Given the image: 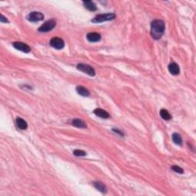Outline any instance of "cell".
Wrapping results in <instances>:
<instances>
[{"label":"cell","mask_w":196,"mask_h":196,"mask_svg":"<svg viewBox=\"0 0 196 196\" xmlns=\"http://www.w3.org/2000/svg\"><path fill=\"white\" fill-rule=\"evenodd\" d=\"M165 28L166 26L163 21L159 19L152 21L151 23V31H150L152 37L155 40L161 38L164 34Z\"/></svg>","instance_id":"1"},{"label":"cell","mask_w":196,"mask_h":196,"mask_svg":"<svg viewBox=\"0 0 196 196\" xmlns=\"http://www.w3.org/2000/svg\"><path fill=\"white\" fill-rule=\"evenodd\" d=\"M115 14L113 13H106V14H100V15H97L91 20L92 22L94 23H100V22H107V21L113 20L115 19Z\"/></svg>","instance_id":"2"},{"label":"cell","mask_w":196,"mask_h":196,"mask_svg":"<svg viewBox=\"0 0 196 196\" xmlns=\"http://www.w3.org/2000/svg\"><path fill=\"white\" fill-rule=\"evenodd\" d=\"M56 25V22L54 19H51L47 22H45L42 25L38 28V31L40 32H50L51 30L55 27Z\"/></svg>","instance_id":"3"},{"label":"cell","mask_w":196,"mask_h":196,"mask_svg":"<svg viewBox=\"0 0 196 196\" xmlns=\"http://www.w3.org/2000/svg\"><path fill=\"white\" fill-rule=\"evenodd\" d=\"M77 68L79 70H81V71H82V72L85 73V74H88V75L91 77L95 76V74H96L94 69L92 67L88 65H85V64H79L77 66Z\"/></svg>","instance_id":"4"},{"label":"cell","mask_w":196,"mask_h":196,"mask_svg":"<svg viewBox=\"0 0 196 196\" xmlns=\"http://www.w3.org/2000/svg\"><path fill=\"white\" fill-rule=\"evenodd\" d=\"M27 19L32 22H40L44 19V15L39 12H32L27 15Z\"/></svg>","instance_id":"5"},{"label":"cell","mask_w":196,"mask_h":196,"mask_svg":"<svg viewBox=\"0 0 196 196\" xmlns=\"http://www.w3.org/2000/svg\"><path fill=\"white\" fill-rule=\"evenodd\" d=\"M50 44L51 46L53 47L55 49H57V50L62 49L65 47V42H64L63 39L57 37L52 38L50 41Z\"/></svg>","instance_id":"6"},{"label":"cell","mask_w":196,"mask_h":196,"mask_svg":"<svg viewBox=\"0 0 196 196\" xmlns=\"http://www.w3.org/2000/svg\"><path fill=\"white\" fill-rule=\"evenodd\" d=\"M13 47L17 49V50L21 51L22 52H25V53H28L31 51V48L28 46V44H25L23 42H20V41H15V42L12 43Z\"/></svg>","instance_id":"7"},{"label":"cell","mask_w":196,"mask_h":196,"mask_svg":"<svg viewBox=\"0 0 196 196\" xmlns=\"http://www.w3.org/2000/svg\"><path fill=\"white\" fill-rule=\"evenodd\" d=\"M101 38V35L97 32H90L87 35V39L90 42H97Z\"/></svg>","instance_id":"8"},{"label":"cell","mask_w":196,"mask_h":196,"mask_svg":"<svg viewBox=\"0 0 196 196\" xmlns=\"http://www.w3.org/2000/svg\"><path fill=\"white\" fill-rule=\"evenodd\" d=\"M94 113L95 115H97V117L103 119H107L110 117L109 113H108L106 110H104L103 109H100V108L95 109L94 110Z\"/></svg>","instance_id":"9"},{"label":"cell","mask_w":196,"mask_h":196,"mask_svg":"<svg viewBox=\"0 0 196 196\" xmlns=\"http://www.w3.org/2000/svg\"><path fill=\"white\" fill-rule=\"evenodd\" d=\"M168 70H169V72L171 73L173 75H178V74H179L180 72V69H179V66L177 65L175 62H172L170 65H168Z\"/></svg>","instance_id":"10"},{"label":"cell","mask_w":196,"mask_h":196,"mask_svg":"<svg viewBox=\"0 0 196 196\" xmlns=\"http://www.w3.org/2000/svg\"><path fill=\"white\" fill-rule=\"evenodd\" d=\"M15 122H16L17 126H18L20 130H26V129L28 128V123H27V122L22 118H21V117L16 118Z\"/></svg>","instance_id":"11"},{"label":"cell","mask_w":196,"mask_h":196,"mask_svg":"<svg viewBox=\"0 0 196 196\" xmlns=\"http://www.w3.org/2000/svg\"><path fill=\"white\" fill-rule=\"evenodd\" d=\"M72 125L78 128H87V124L81 119H74L72 120Z\"/></svg>","instance_id":"12"},{"label":"cell","mask_w":196,"mask_h":196,"mask_svg":"<svg viewBox=\"0 0 196 196\" xmlns=\"http://www.w3.org/2000/svg\"><path fill=\"white\" fill-rule=\"evenodd\" d=\"M83 6L87 9L90 10V11H96L97 9L96 5L94 2L92 1H83Z\"/></svg>","instance_id":"13"},{"label":"cell","mask_w":196,"mask_h":196,"mask_svg":"<svg viewBox=\"0 0 196 196\" xmlns=\"http://www.w3.org/2000/svg\"><path fill=\"white\" fill-rule=\"evenodd\" d=\"M76 91L78 94H80L81 96L88 97L90 95V92H89L88 90L86 89L85 87H82V86H78L76 87Z\"/></svg>","instance_id":"14"},{"label":"cell","mask_w":196,"mask_h":196,"mask_svg":"<svg viewBox=\"0 0 196 196\" xmlns=\"http://www.w3.org/2000/svg\"><path fill=\"white\" fill-rule=\"evenodd\" d=\"M93 185H94V186L97 190L101 192L102 193L107 192V188H106L105 185H104V183H102L101 181H94V182L93 183Z\"/></svg>","instance_id":"15"},{"label":"cell","mask_w":196,"mask_h":196,"mask_svg":"<svg viewBox=\"0 0 196 196\" xmlns=\"http://www.w3.org/2000/svg\"><path fill=\"white\" fill-rule=\"evenodd\" d=\"M159 114H160V117L165 120H169L172 119V116L169 113H168V111L166 109H162L159 112Z\"/></svg>","instance_id":"16"},{"label":"cell","mask_w":196,"mask_h":196,"mask_svg":"<svg viewBox=\"0 0 196 196\" xmlns=\"http://www.w3.org/2000/svg\"><path fill=\"white\" fill-rule=\"evenodd\" d=\"M172 138L173 142H174L176 145H178V146H181V144H182V139H181V136H180L179 133H173L172 136Z\"/></svg>","instance_id":"17"},{"label":"cell","mask_w":196,"mask_h":196,"mask_svg":"<svg viewBox=\"0 0 196 196\" xmlns=\"http://www.w3.org/2000/svg\"><path fill=\"white\" fill-rule=\"evenodd\" d=\"M74 155H76V156H85L87 155V152L83 151V150H74V152H73Z\"/></svg>","instance_id":"18"},{"label":"cell","mask_w":196,"mask_h":196,"mask_svg":"<svg viewBox=\"0 0 196 196\" xmlns=\"http://www.w3.org/2000/svg\"><path fill=\"white\" fill-rule=\"evenodd\" d=\"M171 168H172L174 172H177V173H179V174H182L184 172L183 169H182L181 167L178 166H172L171 167Z\"/></svg>","instance_id":"19"},{"label":"cell","mask_w":196,"mask_h":196,"mask_svg":"<svg viewBox=\"0 0 196 196\" xmlns=\"http://www.w3.org/2000/svg\"><path fill=\"white\" fill-rule=\"evenodd\" d=\"M0 22H4V23H9V21H8V19H6V17L4 16L2 14L1 15V18H0Z\"/></svg>","instance_id":"20"},{"label":"cell","mask_w":196,"mask_h":196,"mask_svg":"<svg viewBox=\"0 0 196 196\" xmlns=\"http://www.w3.org/2000/svg\"><path fill=\"white\" fill-rule=\"evenodd\" d=\"M113 131L114 132V133H117V134H119L120 136H123V132H121L120 130H117V129H115V128H113Z\"/></svg>","instance_id":"21"}]
</instances>
